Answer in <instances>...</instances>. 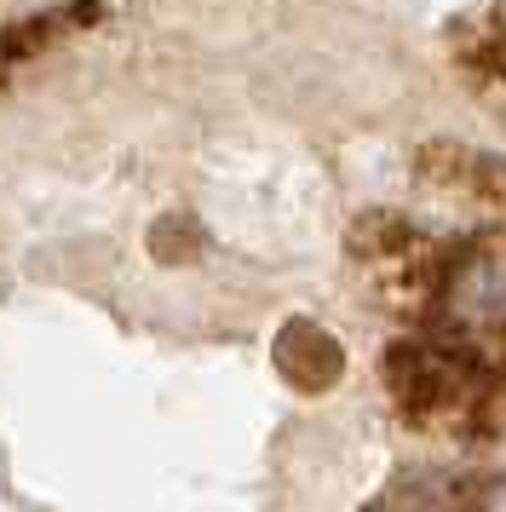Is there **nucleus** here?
Returning a JSON list of instances; mask_svg holds the SVG:
<instances>
[{
    "label": "nucleus",
    "mask_w": 506,
    "mask_h": 512,
    "mask_svg": "<svg viewBox=\"0 0 506 512\" xmlns=\"http://www.w3.org/2000/svg\"><path fill=\"white\" fill-rule=\"evenodd\" d=\"M420 173L437 179L443 190H455V196H472L483 208L506 213V156H483V150H466V144H426Z\"/></svg>",
    "instance_id": "f257e3e1"
},
{
    "label": "nucleus",
    "mask_w": 506,
    "mask_h": 512,
    "mask_svg": "<svg viewBox=\"0 0 506 512\" xmlns=\"http://www.w3.org/2000/svg\"><path fill=\"white\" fill-rule=\"evenodd\" d=\"M276 369L288 374L299 392H328V386L345 374V351H340V340H334L328 328L294 317V323L276 334Z\"/></svg>",
    "instance_id": "f03ea898"
}]
</instances>
